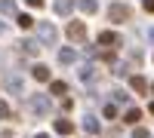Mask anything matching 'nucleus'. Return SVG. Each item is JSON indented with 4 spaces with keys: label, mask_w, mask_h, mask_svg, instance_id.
Instances as JSON below:
<instances>
[{
    "label": "nucleus",
    "mask_w": 154,
    "mask_h": 138,
    "mask_svg": "<svg viewBox=\"0 0 154 138\" xmlns=\"http://www.w3.org/2000/svg\"><path fill=\"white\" fill-rule=\"evenodd\" d=\"M108 19H111L114 25L130 22V19H133V6H130V3H111V6H108Z\"/></svg>",
    "instance_id": "f257e3e1"
},
{
    "label": "nucleus",
    "mask_w": 154,
    "mask_h": 138,
    "mask_svg": "<svg viewBox=\"0 0 154 138\" xmlns=\"http://www.w3.org/2000/svg\"><path fill=\"white\" fill-rule=\"evenodd\" d=\"M28 110L37 117H46L49 110H53V101H49V95H31L28 98Z\"/></svg>",
    "instance_id": "f03ea898"
},
{
    "label": "nucleus",
    "mask_w": 154,
    "mask_h": 138,
    "mask_svg": "<svg viewBox=\"0 0 154 138\" xmlns=\"http://www.w3.org/2000/svg\"><path fill=\"white\" fill-rule=\"evenodd\" d=\"M37 40H40L43 46H56V40H59V31H56V25H49V22H40V25H37Z\"/></svg>",
    "instance_id": "7ed1b4c3"
},
{
    "label": "nucleus",
    "mask_w": 154,
    "mask_h": 138,
    "mask_svg": "<svg viewBox=\"0 0 154 138\" xmlns=\"http://www.w3.org/2000/svg\"><path fill=\"white\" fill-rule=\"evenodd\" d=\"M99 43L108 46V49H117V46H123V37H120L117 31H102V34H99Z\"/></svg>",
    "instance_id": "20e7f679"
},
{
    "label": "nucleus",
    "mask_w": 154,
    "mask_h": 138,
    "mask_svg": "<svg viewBox=\"0 0 154 138\" xmlns=\"http://www.w3.org/2000/svg\"><path fill=\"white\" fill-rule=\"evenodd\" d=\"M65 37L74 40V43H80L83 37H86V25H83V22H71L68 28H65Z\"/></svg>",
    "instance_id": "39448f33"
},
{
    "label": "nucleus",
    "mask_w": 154,
    "mask_h": 138,
    "mask_svg": "<svg viewBox=\"0 0 154 138\" xmlns=\"http://www.w3.org/2000/svg\"><path fill=\"white\" fill-rule=\"evenodd\" d=\"M3 86L12 92V95H25V80L19 77V74H6V80H3Z\"/></svg>",
    "instance_id": "423d86ee"
},
{
    "label": "nucleus",
    "mask_w": 154,
    "mask_h": 138,
    "mask_svg": "<svg viewBox=\"0 0 154 138\" xmlns=\"http://www.w3.org/2000/svg\"><path fill=\"white\" fill-rule=\"evenodd\" d=\"M40 49H43L40 40H19V52H22V55H37Z\"/></svg>",
    "instance_id": "0eeeda50"
},
{
    "label": "nucleus",
    "mask_w": 154,
    "mask_h": 138,
    "mask_svg": "<svg viewBox=\"0 0 154 138\" xmlns=\"http://www.w3.org/2000/svg\"><path fill=\"white\" fill-rule=\"evenodd\" d=\"M31 77H34L37 83H53V74H49L46 65H34V68H31Z\"/></svg>",
    "instance_id": "6e6552de"
},
{
    "label": "nucleus",
    "mask_w": 154,
    "mask_h": 138,
    "mask_svg": "<svg viewBox=\"0 0 154 138\" xmlns=\"http://www.w3.org/2000/svg\"><path fill=\"white\" fill-rule=\"evenodd\" d=\"M80 126H83V132H86V135H99V132H102V123H99V120H96L93 114H86Z\"/></svg>",
    "instance_id": "1a4fd4ad"
},
{
    "label": "nucleus",
    "mask_w": 154,
    "mask_h": 138,
    "mask_svg": "<svg viewBox=\"0 0 154 138\" xmlns=\"http://www.w3.org/2000/svg\"><path fill=\"white\" fill-rule=\"evenodd\" d=\"M130 86H133V89H136L139 95H145V92L151 89V83H148V80L142 77V74H133V77H130Z\"/></svg>",
    "instance_id": "9d476101"
},
{
    "label": "nucleus",
    "mask_w": 154,
    "mask_h": 138,
    "mask_svg": "<svg viewBox=\"0 0 154 138\" xmlns=\"http://www.w3.org/2000/svg\"><path fill=\"white\" fill-rule=\"evenodd\" d=\"M96 77H99V68H96V65H83V68H80V80H83V83H93Z\"/></svg>",
    "instance_id": "9b49d317"
},
{
    "label": "nucleus",
    "mask_w": 154,
    "mask_h": 138,
    "mask_svg": "<svg viewBox=\"0 0 154 138\" xmlns=\"http://www.w3.org/2000/svg\"><path fill=\"white\" fill-rule=\"evenodd\" d=\"M49 95H62V98H65L68 95V83L65 80H53V83H49Z\"/></svg>",
    "instance_id": "f8f14e48"
},
{
    "label": "nucleus",
    "mask_w": 154,
    "mask_h": 138,
    "mask_svg": "<svg viewBox=\"0 0 154 138\" xmlns=\"http://www.w3.org/2000/svg\"><path fill=\"white\" fill-rule=\"evenodd\" d=\"M56 12L59 16H71L74 12V0H56Z\"/></svg>",
    "instance_id": "ddd939ff"
},
{
    "label": "nucleus",
    "mask_w": 154,
    "mask_h": 138,
    "mask_svg": "<svg viewBox=\"0 0 154 138\" xmlns=\"http://www.w3.org/2000/svg\"><path fill=\"white\" fill-rule=\"evenodd\" d=\"M77 58V52L71 46H65V49H59V65H71V61Z\"/></svg>",
    "instance_id": "4468645a"
},
{
    "label": "nucleus",
    "mask_w": 154,
    "mask_h": 138,
    "mask_svg": "<svg viewBox=\"0 0 154 138\" xmlns=\"http://www.w3.org/2000/svg\"><path fill=\"white\" fill-rule=\"evenodd\" d=\"M56 132H59V135H71V132H74V123H71V120H65V117L56 120Z\"/></svg>",
    "instance_id": "2eb2a0df"
},
{
    "label": "nucleus",
    "mask_w": 154,
    "mask_h": 138,
    "mask_svg": "<svg viewBox=\"0 0 154 138\" xmlns=\"http://www.w3.org/2000/svg\"><path fill=\"white\" fill-rule=\"evenodd\" d=\"M0 12H3V16H19L16 0H0Z\"/></svg>",
    "instance_id": "dca6fc26"
},
{
    "label": "nucleus",
    "mask_w": 154,
    "mask_h": 138,
    "mask_svg": "<svg viewBox=\"0 0 154 138\" xmlns=\"http://www.w3.org/2000/svg\"><path fill=\"white\" fill-rule=\"evenodd\" d=\"M123 120L130 123V126H139V120H142V110H139V107H130V110L123 114Z\"/></svg>",
    "instance_id": "f3484780"
},
{
    "label": "nucleus",
    "mask_w": 154,
    "mask_h": 138,
    "mask_svg": "<svg viewBox=\"0 0 154 138\" xmlns=\"http://www.w3.org/2000/svg\"><path fill=\"white\" fill-rule=\"evenodd\" d=\"M77 6H80L83 12H89V16H93V12H99V0H77Z\"/></svg>",
    "instance_id": "a211bd4d"
},
{
    "label": "nucleus",
    "mask_w": 154,
    "mask_h": 138,
    "mask_svg": "<svg viewBox=\"0 0 154 138\" xmlns=\"http://www.w3.org/2000/svg\"><path fill=\"white\" fill-rule=\"evenodd\" d=\"M16 22H19V28H25V31H28L31 25H34V19L28 16V12H19V16H16Z\"/></svg>",
    "instance_id": "6ab92c4d"
},
{
    "label": "nucleus",
    "mask_w": 154,
    "mask_h": 138,
    "mask_svg": "<svg viewBox=\"0 0 154 138\" xmlns=\"http://www.w3.org/2000/svg\"><path fill=\"white\" fill-rule=\"evenodd\" d=\"M111 101H114V104H123V101H130V95H126L123 89H114V92H111Z\"/></svg>",
    "instance_id": "aec40b11"
},
{
    "label": "nucleus",
    "mask_w": 154,
    "mask_h": 138,
    "mask_svg": "<svg viewBox=\"0 0 154 138\" xmlns=\"http://www.w3.org/2000/svg\"><path fill=\"white\" fill-rule=\"evenodd\" d=\"M102 114H105L108 120H117V104H114V101H108V104H105V110H102Z\"/></svg>",
    "instance_id": "412c9836"
},
{
    "label": "nucleus",
    "mask_w": 154,
    "mask_h": 138,
    "mask_svg": "<svg viewBox=\"0 0 154 138\" xmlns=\"http://www.w3.org/2000/svg\"><path fill=\"white\" fill-rule=\"evenodd\" d=\"M0 120H12V107H9V101H0Z\"/></svg>",
    "instance_id": "4be33fe9"
},
{
    "label": "nucleus",
    "mask_w": 154,
    "mask_h": 138,
    "mask_svg": "<svg viewBox=\"0 0 154 138\" xmlns=\"http://www.w3.org/2000/svg\"><path fill=\"white\" fill-rule=\"evenodd\" d=\"M133 138H151V135H148L145 126H136V129H133Z\"/></svg>",
    "instance_id": "5701e85b"
},
{
    "label": "nucleus",
    "mask_w": 154,
    "mask_h": 138,
    "mask_svg": "<svg viewBox=\"0 0 154 138\" xmlns=\"http://www.w3.org/2000/svg\"><path fill=\"white\" fill-rule=\"evenodd\" d=\"M130 58L136 61V65H142V58H145V55H142V49H133V52H130Z\"/></svg>",
    "instance_id": "b1692460"
},
{
    "label": "nucleus",
    "mask_w": 154,
    "mask_h": 138,
    "mask_svg": "<svg viewBox=\"0 0 154 138\" xmlns=\"http://www.w3.org/2000/svg\"><path fill=\"white\" fill-rule=\"evenodd\" d=\"M142 6H145V12H151V16H154V0H145Z\"/></svg>",
    "instance_id": "393cba45"
},
{
    "label": "nucleus",
    "mask_w": 154,
    "mask_h": 138,
    "mask_svg": "<svg viewBox=\"0 0 154 138\" xmlns=\"http://www.w3.org/2000/svg\"><path fill=\"white\" fill-rule=\"evenodd\" d=\"M25 3H28L31 9H37V6H43V0H25Z\"/></svg>",
    "instance_id": "a878e982"
},
{
    "label": "nucleus",
    "mask_w": 154,
    "mask_h": 138,
    "mask_svg": "<svg viewBox=\"0 0 154 138\" xmlns=\"http://www.w3.org/2000/svg\"><path fill=\"white\" fill-rule=\"evenodd\" d=\"M34 138H49V135H46V132H37V135H34Z\"/></svg>",
    "instance_id": "bb28decb"
},
{
    "label": "nucleus",
    "mask_w": 154,
    "mask_h": 138,
    "mask_svg": "<svg viewBox=\"0 0 154 138\" xmlns=\"http://www.w3.org/2000/svg\"><path fill=\"white\" fill-rule=\"evenodd\" d=\"M0 34H6V25H3V22H0Z\"/></svg>",
    "instance_id": "cd10ccee"
},
{
    "label": "nucleus",
    "mask_w": 154,
    "mask_h": 138,
    "mask_svg": "<svg viewBox=\"0 0 154 138\" xmlns=\"http://www.w3.org/2000/svg\"><path fill=\"white\" fill-rule=\"evenodd\" d=\"M148 110H151V114H154V101H151V107H148Z\"/></svg>",
    "instance_id": "c85d7f7f"
},
{
    "label": "nucleus",
    "mask_w": 154,
    "mask_h": 138,
    "mask_svg": "<svg viewBox=\"0 0 154 138\" xmlns=\"http://www.w3.org/2000/svg\"><path fill=\"white\" fill-rule=\"evenodd\" d=\"M151 92H154V83H151Z\"/></svg>",
    "instance_id": "c756f323"
}]
</instances>
